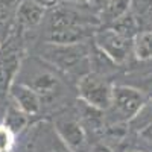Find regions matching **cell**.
Masks as SVG:
<instances>
[{
	"label": "cell",
	"mask_w": 152,
	"mask_h": 152,
	"mask_svg": "<svg viewBox=\"0 0 152 152\" xmlns=\"http://www.w3.org/2000/svg\"><path fill=\"white\" fill-rule=\"evenodd\" d=\"M15 146V134L2 122L0 123V152H12Z\"/></svg>",
	"instance_id": "18"
},
{
	"label": "cell",
	"mask_w": 152,
	"mask_h": 152,
	"mask_svg": "<svg viewBox=\"0 0 152 152\" xmlns=\"http://www.w3.org/2000/svg\"><path fill=\"white\" fill-rule=\"evenodd\" d=\"M29 85L40 94L41 99L55 97L56 93L61 90V84H59L58 78L49 72H41V73L35 75Z\"/></svg>",
	"instance_id": "10"
},
{
	"label": "cell",
	"mask_w": 152,
	"mask_h": 152,
	"mask_svg": "<svg viewBox=\"0 0 152 152\" xmlns=\"http://www.w3.org/2000/svg\"><path fill=\"white\" fill-rule=\"evenodd\" d=\"M8 91H9V96L12 99V102H14V105L18 107L23 113H26L28 116H34V114L40 113L43 99L29 84L14 82L9 87Z\"/></svg>",
	"instance_id": "6"
},
{
	"label": "cell",
	"mask_w": 152,
	"mask_h": 152,
	"mask_svg": "<svg viewBox=\"0 0 152 152\" xmlns=\"http://www.w3.org/2000/svg\"><path fill=\"white\" fill-rule=\"evenodd\" d=\"M129 152H143V151H129Z\"/></svg>",
	"instance_id": "26"
},
{
	"label": "cell",
	"mask_w": 152,
	"mask_h": 152,
	"mask_svg": "<svg viewBox=\"0 0 152 152\" xmlns=\"http://www.w3.org/2000/svg\"><path fill=\"white\" fill-rule=\"evenodd\" d=\"M28 114L23 113L18 107L15 105H11L6 113H5V119H3V123L8 126V128L14 132L15 135L20 134L24 128L28 126Z\"/></svg>",
	"instance_id": "15"
},
{
	"label": "cell",
	"mask_w": 152,
	"mask_h": 152,
	"mask_svg": "<svg viewBox=\"0 0 152 152\" xmlns=\"http://www.w3.org/2000/svg\"><path fill=\"white\" fill-rule=\"evenodd\" d=\"M87 56H88V49L82 43H75V44L49 43V47L44 52V58L62 70L75 69Z\"/></svg>",
	"instance_id": "4"
},
{
	"label": "cell",
	"mask_w": 152,
	"mask_h": 152,
	"mask_svg": "<svg viewBox=\"0 0 152 152\" xmlns=\"http://www.w3.org/2000/svg\"><path fill=\"white\" fill-rule=\"evenodd\" d=\"M88 152H113V149L105 143H96Z\"/></svg>",
	"instance_id": "23"
},
{
	"label": "cell",
	"mask_w": 152,
	"mask_h": 152,
	"mask_svg": "<svg viewBox=\"0 0 152 152\" xmlns=\"http://www.w3.org/2000/svg\"><path fill=\"white\" fill-rule=\"evenodd\" d=\"M14 8V0H0V23L8 20Z\"/></svg>",
	"instance_id": "19"
},
{
	"label": "cell",
	"mask_w": 152,
	"mask_h": 152,
	"mask_svg": "<svg viewBox=\"0 0 152 152\" xmlns=\"http://www.w3.org/2000/svg\"><path fill=\"white\" fill-rule=\"evenodd\" d=\"M50 2H55V0H40L41 5H47V3H50Z\"/></svg>",
	"instance_id": "25"
},
{
	"label": "cell",
	"mask_w": 152,
	"mask_h": 152,
	"mask_svg": "<svg viewBox=\"0 0 152 152\" xmlns=\"http://www.w3.org/2000/svg\"><path fill=\"white\" fill-rule=\"evenodd\" d=\"M55 131L58 138L73 152H87V131L79 119L59 117L55 120Z\"/></svg>",
	"instance_id": "5"
},
{
	"label": "cell",
	"mask_w": 152,
	"mask_h": 152,
	"mask_svg": "<svg viewBox=\"0 0 152 152\" xmlns=\"http://www.w3.org/2000/svg\"><path fill=\"white\" fill-rule=\"evenodd\" d=\"M78 111H79V120L84 125V128L87 131L91 129L93 132H99V131H104L105 128V111L96 108L90 104L84 102V100H78Z\"/></svg>",
	"instance_id": "8"
},
{
	"label": "cell",
	"mask_w": 152,
	"mask_h": 152,
	"mask_svg": "<svg viewBox=\"0 0 152 152\" xmlns=\"http://www.w3.org/2000/svg\"><path fill=\"white\" fill-rule=\"evenodd\" d=\"M111 28L116 32H119L120 35L134 40V37L140 32V23H138L134 12L128 11V12H125V14H122L120 17H117L116 20H113Z\"/></svg>",
	"instance_id": "13"
},
{
	"label": "cell",
	"mask_w": 152,
	"mask_h": 152,
	"mask_svg": "<svg viewBox=\"0 0 152 152\" xmlns=\"http://www.w3.org/2000/svg\"><path fill=\"white\" fill-rule=\"evenodd\" d=\"M87 35L85 26H72L64 29H53L49 31L47 43L52 44H75L81 43Z\"/></svg>",
	"instance_id": "11"
},
{
	"label": "cell",
	"mask_w": 152,
	"mask_h": 152,
	"mask_svg": "<svg viewBox=\"0 0 152 152\" xmlns=\"http://www.w3.org/2000/svg\"><path fill=\"white\" fill-rule=\"evenodd\" d=\"M148 97L137 87L131 85H113L110 122L113 123H129L146 104Z\"/></svg>",
	"instance_id": "1"
},
{
	"label": "cell",
	"mask_w": 152,
	"mask_h": 152,
	"mask_svg": "<svg viewBox=\"0 0 152 152\" xmlns=\"http://www.w3.org/2000/svg\"><path fill=\"white\" fill-rule=\"evenodd\" d=\"M132 52L137 59H152V31H140L134 37Z\"/></svg>",
	"instance_id": "14"
},
{
	"label": "cell",
	"mask_w": 152,
	"mask_h": 152,
	"mask_svg": "<svg viewBox=\"0 0 152 152\" xmlns=\"http://www.w3.org/2000/svg\"><path fill=\"white\" fill-rule=\"evenodd\" d=\"M55 152H73V151H70V149L58 138V143L55 145Z\"/></svg>",
	"instance_id": "24"
},
{
	"label": "cell",
	"mask_w": 152,
	"mask_h": 152,
	"mask_svg": "<svg viewBox=\"0 0 152 152\" xmlns=\"http://www.w3.org/2000/svg\"><path fill=\"white\" fill-rule=\"evenodd\" d=\"M137 88H140L148 99H152V75L148 76V78H145L140 84H138Z\"/></svg>",
	"instance_id": "20"
},
{
	"label": "cell",
	"mask_w": 152,
	"mask_h": 152,
	"mask_svg": "<svg viewBox=\"0 0 152 152\" xmlns=\"http://www.w3.org/2000/svg\"><path fill=\"white\" fill-rule=\"evenodd\" d=\"M149 122H152V99L146 100V104L143 105L140 113H138L137 116L129 122V126L134 128V129H137V131H140V129L145 128Z\"/></svg>",
	"instance_id": "17"
},
{
	"label": "cell",
	"mask_w": 152,
	"mask_h": 152,
	"mask_svg": "<svg viewBox=\"0 0 152 152\" xmlns=\"http://www.w3.org/2000/svg\"><path fill=\"white\" fill-rule=\"evenodd\" d=\"M132 38H126L113 28L97 31L94 34V46L104 52L114 64H123L128 61L132 52Z\"/></svg>",
	"instance_id": "3"
},
{
	"label": "cell",
	"mask_w": 152,
	"mask_h": 152,
	"mask_svg": "<svg viewBox=\"0 0 152 152\" xmlns=\"http://www.w3.org/2000/svg\"><path fill=\"white\" fill-rule=\"evenodd\" d=\"M138 134H140V137L143 138V140H146V142H152V122H149L143 129L138 131Z\"/></svg>",
	"instance_id": "22"
},
{
	"label": "cell",
	"mask_w": 152,
	"mask_h": 152,
	"mask_svg": "<svg viewBox=\"0 0 152 152\" xmlns=\"http://www.w3.org/2000/svg\"><path fill=\"white\" fill-rule=\"evenodd\" d=\"M46 14L44 5L34 0H23L17 6V21L23 28H35Z\"/></svg>",
	"instance_id": "9"
},
{
	"label": "cell",
	"mask_w": 152,
	"mask_h": 152,
	"mask_svg": "<svg viewBox=\"0 0 152 152\" xmlns=\"http://www.w3.org/2000/svg\"><path fill=\"white\" fill-rule=\"evenodd\" d=\"M78 94L84 102L107 111L111 105L113 85L99 73H87L78 82Z\"/></svg>",
	"instance_id": "2"
},
{
	"label": "cell",
	"mask_w": 152,
	"mask_h": 152,
	"mask_svg": "<svg viewBox=\"0 0 152 152\" xmlns=\"http://www.w3.org/2000/svg\"><path fill=\"white\" fill-rule=\"evenodd\" d=\"M20 70V56L17 52L0 53V90L8 91L14 84V79Z\"/></svg>",
	"instance_id": "7"
},
{
	"label": "cell",
	"mask_w": 152,
	"mask_h": 152,
	"mask_svg": "<svg viewBox=\"0 0 152 152\" xmlns=\"http://www.w3.org/2000/svg\"><path fill=\"white\" fill-rule=\"evenodd\" d=\"M110 3V0H87V5L94 11H100L102 12Z\"/></svg>",
	"instance_id": "21"
},
{
	"label": "cell",
	"mask_w": 152,
	"mask_h": 152,
	"mask_svg": "<svg viewBox=\"0 0 152 152\" xmlns=\"http://www.w3.org/2000/svg\"><path fill=\"white\" fill-rule=\"evenodd\" d=\"M72 26H85V20L72 9H64L58 8L53 11L52 17H50V29H64V28H72Z\"/></svg>",
	"instance_id": "12"
},
{
	"label": "cell",
	"mask_w": 152,
	"mask_h": 152,
	"mask_svg": "<svg viewBox=\"0 0 152 152\" xmlns=\"http://www.w3.org/2000/svg\"><path fill=\"white\" fill-rule=\"evenodd\" d=\"M135 3V17L142 24H152V0H132Z\"/></svg>",
	"instance_id": "16"
}]
</instances>
